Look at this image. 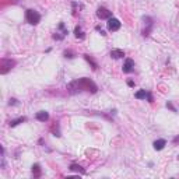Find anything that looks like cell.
I'll use <instances>...</instances> for the list:
<instances>
[{
    "label": "cell",
    "mask_w": 179,
    "mask_h": 179,
    "mask_svg": "<svg viewBox=\"0 0 179 179\" xmlns=\"http://www.w3.org/2000/svg\"><path fill=\"white\" fill-rule=\"evenodd\" d=\"M73 83L76 84V85H78L80 91H81V90H87V91L92 92V94H95V92L98 91V87L92 83L90 78L83 77V78H80V80H77V81H73Z\"/></svg>",
    "instance_id": "1"
},
{
    "label": "cell",
    "mask_w": 179,
    "mask_h": 179,
    "mask_svg": "<svg viewBox=\"0 0 179 179\" xmlns=\"http://www.w3.org/2000/svg\"><path fill=\"white\" fill-rule=\"evenodd\" d=\"M42 15L38 13L37 10L34 9H27L25 10V21H27L29 25H38L41 23Z\"/></svg>",
    "instance_id": "2"
},
{
    "label": "cell",
    "mask_w": 179,
    "mask_h": 179,
    "mask_svg": "<svg viewBox=\"0 0 179 179\" xmlns=\"http://www.w3.org/2000/svg\"><path fill=\"white\" fill-rule=\"evenodd\" d=\"M141 21H143V24H144V28H143V31H141V37L147 38V37H150V34H151L152 29H154V18L150 17V15H143Z\"/></svg>",
    "instance_id": "3"
},
{
    "label": "cell",
    "mask_w": 179,
    "mask_h": 179,
    "mask_svg": "<svg viewBox=\"0 0 179 179\" xmlns=\"http://www.w3.org/2000/svg\"><path fill=\"white\" fill-rule=\"evenodd\" d=\"M120 27H122V23H120L119 18H116V17H110L109 20H106V29H108L109 32L119 31Z\"/></svg>",
    "instance_id": "4"
},
{
    "label": "cell",
    "mask_w": 179,
    "mask_h": 179,
    "mask_svg": "<svg viewBox=\"0 0 179 179\" xmlns=\"http://www.w3.org/2000/svg\"><path fill=\"white\" fill-rule=\"evenodd\" d=\"M134 60L132 57H124L123 60V66H122V71L126 74H130L134 71Z\"/></svg>",
    "instance_id": "5"
},
{
    "label": "cell",
    "mask_w": 179,
    "mask_h": 179,
    "mask_svg": "<svg viewBox=\"0 0 179 179\" xmlns=\"http://www.w3.org/2000/svg\"><path fill=\"white\" fill-rule=\"evenodd\" d=\"M96 17L99 20H109L110 17H113V14L110 10H108L106 7L104 6H99L98 9H96Z\"/></svg>",
    "instance_id": "6"
},
{
    "label": "cell",
    "mask_w": 179,
    "mask_h": 179,
    "mask_svg": "<svg viewBox=\"0 0 179 179\" xmlns=\"http://www.w3.org/2000/svg\"><path fill=\"white\" fill-rule=\"evenodd\" d=\"M15 66V60H11V59H1V74H6L9 71L10 69H13Z\"/></svg>",
    "instance_id": "7"
},
{
    "label": "cell",
    "mask_w": 179,
    "mask_h": 179,
    "mask_svg": "<svg viewBox=\"0 0 179 179\" xmlns=\"http://www.w3.org/2000/svg\"><path fill=\"white\" fill-rule=\"evenodd\" d=\"M166 146V140L165 138H157L152 141V148L155 150V151H162Z\"/></svg>",
    "instance_id": "8"
},
{
    "label": "cell",
    "mask_w": 179,
    "mask_h": 179,
    "mask_svg": "<svg viewBox=\"0 0 179 179\" xmlns=\"http://www.w3.org/2000/svg\"><path fill=\"white\" fill-rule=\"evenodd\" d=\"M35 119L38 122H42V123H45L49 120V112L48 110H38L37 113H35Z\"/></svg>",
    "instance_id": "9"
},
{
    "label": "cell",
    "mask_w": 179,
    "mask_h": 179,
    "mask_svg": "<svg viewBox=\"0 0 179 179\" xmlns=\"http://www.w3.org/2000/svg\"><path fill=\"white\" fill-rule=\"evenodd\" d=\"M109 56L112 57V59H123L124 56H126V53H124L123 49H112V51L109 52Z\"/></svg>",
    "instance_id": "10"
},
{
    "label": "cell",
    "mask_w": 179,
    "mask_h": 179,
    "mask_svg": "<svg viewBox=\"0 0 179 179\" xmlns=\"http://www.w3.org/2000/svg\"><path fill=\"white\" fill-rule=\"evenodd\" d=\"M73 34H74V37L77 38V39H80V41H83L84 38H85V32L83 31V27H81L80 24H77V25L74 27Z\"/></svg>",
    "instance_id": "11"
},
{
    "label": "cell",
    "mask_w": 179,
    "mask_h": 179,
    "mask_svg": "<svg viewBox=\"0 0 179 179\" xmlns=\"http://www.w3.org/2000/svg\"><path fill=\"white\" fill-rule=\"evenodd\" d=\"M31 172H32V176L34 178H41L42 176V168H41V164L35 162L34 165L31 166Z\"/></svg>",
    "instance_id": "12"
},
{
    "label": "cell",
    "mask_w": 179,
    "mask_h": 179,
    "mask_svg": "<svg viewBox=\"0 0 179 179\" xmlns=\"http://www.w3.org/2000/svg\"><path fill=\"white\" fill-rule=\"evenodd\" d=\"M83 57L85 59V62H87V63L91 66V69L94 70V71H96V70H98V67H99V66H98V63L94 60V57H92V56H90V55H87V53H85V55H83Z\"/></svg>",
    "instance_id": "13"
},
{
    "label": "cell",
    "mask_w": 179,
    "mask_h": 179,
    "mask_svg": "<svg viewBox=\"0 0 179 179\" xmlns=\"http://www.w3.org/2000/svg\"><path fill=\"white\" fill-rule=\"evenodd\" d=\"M69 169L71 171V172H77V174H80V175H85V169H84L81 165L76 164V162H71V164H70Z\"/></svg>",
    "instance_id": "14"
},
{
    "label": "cell",
    "mask_w": 179,
    "mask_h": 179,
    "mask_svg": "<svg viewBox=\"0 0 179 179\" xmlns=\"http://www.w3.org/2000/svg\"><path fill=\"white\" fill-rule=\"evenodd\" d=\"M51 132L52 134L55 136V137H62V132H60V129H59V122H53V124H52V127H51Z\"/></svg>",
    "instance_id": "15"
},
{
    "label": "cell",
    "mask_w": 179,
    "mask_h": 179,
    "mask_svg": "<svg viewBox=\"0 0 179 179\" xmlns=\"http://www.w3.org/2000/svg\"><path fill=\"white\" fill-rule=\"evenodd\" d=\"M24 122H27V118H25V116H20V118H17V119L10 120L9 126H10V127H15V126H18V124L24 123Z\"/></svg>",
    "instance_id": "16"
},
{
    "label": "cell",
    "mask_w": 179,
    "mask_h": 179,
    "mask_svg": "<svg viewBox=\"0 0 179 179\" xmlns=\"http://www.w3.org/2000/svg\"><path fill=\"white\" fill-rule=\"evenodd\" d=\"M56 31H59L63 37H67L69 35V29H67V27H66V24L63 23V21H60L59 24H57V28H56Z\"/></svg>",
    "instance_id": "17"
},
{
    "label": "cell",
    "mask_w": 179,
    "mask_h": 179,
    "mask_svg": "<svg viewBox=\"0 0 179 179\" xmlns=\"http://www.w3.org/2000/svg\"><path fill=\"white\" fill-rule=\"evenodd\" d=\"M134 98L138 99V101L146 99V98H147V90H137V91L134 92Z\"/></svg>",
    "instance_id": "18"
},
{
    "label": "cell",
    "mask_w": 179,
    "mask_h": 179,
    "mask_svg": "<svg viewBox=\"0 0 179 179\" xmlns=\"http://www.w3.org/2000/svg\"><path fill=\"white\" fill-rule=\"evenodd\" d=\"M165 106H166V109H169L171 112H174V113H178V108L172 104V101H166L165 102Z\"/></svg>",
    "instance_id": "19"
},
{
    "label": "cell",
    "mask_w": 179,
    "mask_h": 179,
    "mask_svg": "<svg viewBox=\"0 0 179 179\" xmlns=\"http://www.w3.org/2000/svg\"><path fill=\"white\" fill-rule=\"evenodd\" d=\"M63 56L66 57V59H74V57H76V53L71 52L70 49H66V51L63 52Z\"/></svg>",
    "instance_id": "20"
},
{
    "label": "cell",
    "mask_w": 179,
    "mask_h": 179,
    "mask_svg": "<svg viewBox=\"0 0 179 179\" xmlns=\"http://www.w3.org/2000/svg\"><path fill=\"white\" fill-rule=\"evenodd\" d=\"M64 38H66V37H63V35H62L59 31H56V32H53V34H52V39H55V41H63Z\"/></svg>",
    "instance_id": "21"
},
{
    "label": "cell",
    "mask_w": 179,
    "mask_h": 179,
    "mask_svg": "<svg viewBox=\"0 0 179 179\" xmlns=\"http://www.w3.org/2000/svg\"><path fill=\"white\" fill-rule=\"evenodd\" d=\"M20 102H18V99L17 98H10L9 99V105L10 106H15V105H18Z\"/></svg>",
    "instance_id": "22"
},
{
    "label": "cell",
    "mask_w": 179,
    "mask_h": 179,
    "mask_svg": "<svg viewBox=\"0 0 179 179\" xmlns=\"http://www.w3.org/2000/svg\"><path fill=\"white\" fill-rule=\"evenodd\" d=\"M146 99H147L150 104H152V102H154V96H152V92L148 91V90H147V98H146Z\"/></svg>",
    "instance_id": "23"
},
{
    "label": "cell",
    "mask_w": 179,
    "mask_h": 179,
    "mask_svg": "<svg viewBox=\"0 0 179 179\" xmlns=\"http://www.w3.org/2000/svg\"><path fill=\"white\" fill-rule=\"evenodd\" d=\"M126 83H127V85H129L130 88H134V85H136L134 80H132V78H127V81H126Z\"/></svg>",
    "instance_id": "24"
},
{
    "label": "cell",
    "mask_w": 179,
    "mask_h": 179,
    "mask_svg": "<svg viewBox=\"0 0 179 179\" xmlns=\"http://www.w3.org/2000/svg\"><path fill=\"white\" fill-rule=\"evenodd\" d=\"M172 144H174V146L179 144V136H175V137L172 138Z\"/></svg>",
    "instance_id": "25"
},
{
    "label": "cell",
    "mask_w": 179,
    "mask_h": 179,
    "mask_svg": "<svg viewBox=\"0 0 179 179\" xmlns=\"http://www.w3.org/2000/svg\"><path fill=\"white\" fill-rule=\"evenodd\" d=\"M43 143H45L43 138H39V140H38V144H39V146H43Z\"/></svg>",
    "instance_id": "26"
},
{
    "label": "cell",
    "mask_w": 179,
    "mask_h": 179,
    "mask_svg": "<svg viewBox=\"0 0 179 179\" xmlns=\"http://www.w3.org/2000/svg\"><path fill=\"white\" fill-rule=\"evenodd\" d=\"M99 34H101L102 37H106V35H108V34H106V32L104 31V29H101V31H99Z\"/></svg>",
    "instance_id": "27"
},
{
    "label": "cell",
    "mask_w": 179,
    "mask_h": 179,
    "mask_svg": "<svg viewBox=\"0 0 179 179\" xmlns=\"http://www.w3.org/2000/svg\"><path fill=\"white\" fill-rule=\"evenodd\" d=\"M101 29H102V28H101V25H95V31H98V32H99V31H101Z\"/></svg>",
    "instance_id": "28"
},
{
    "label": "cell",
    "mask_w": 179,
    "mask_h": 179,
    "mask_svg": "<svg viewBox=\"0 0 179 179\" xmlns=\"http://www.w3.org/2000/svg\"><path fill=\"white\" fill-rule=\"evenodd\" d=\"M176 160H178V161H179V155H178V157H176Z\"/></svg>",
    "instance_id": "29"
}]
</instances>
